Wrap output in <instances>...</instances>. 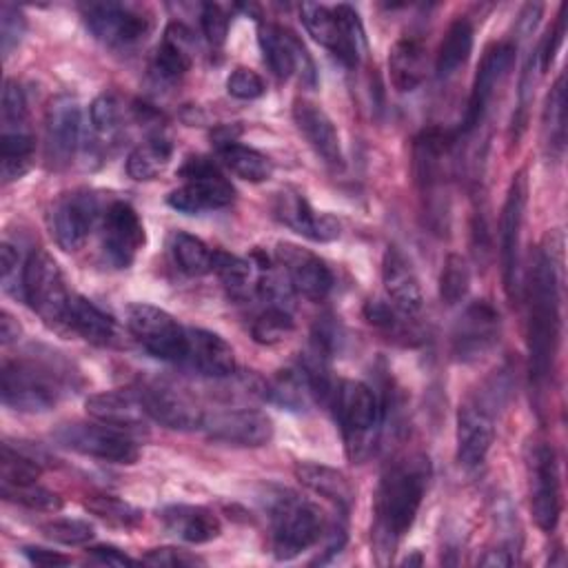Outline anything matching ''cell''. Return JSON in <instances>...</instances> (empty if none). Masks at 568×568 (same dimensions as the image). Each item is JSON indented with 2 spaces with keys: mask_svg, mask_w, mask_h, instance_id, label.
<instances>
[{
  "mask_svg": "<svg viewBox=\"0 0 568 568\" xmlns=\"http://www.w3.org/2000/svg\"><path fill=\"white\" fill-rule=\"evenodd\" d=\"M275 257L284 268L288 286L295 288L300 295L320 302L331 293L333 273L326 262L313 251L291 242H280L275 248Z\"/></svg>",
  "mask_w": 568,
  "mask_h": 568,
  "instance_id": "22",
  "label": "cell"
},
{
  "mask_svg": "<svg viewBox=\"0 0 568 568\" xmlns=\"http://www.w3.org/2000/svg\"><path fill=\"white\" fill-rule=\"evenodd\" d=\"M67 448L111 462V464H133L140 455V448L131 433L95 422V424H67L55 435Z\"/></svg>",
  "mask_w": 568,
  "mask_h": 568,
  "instance_id": "10",
  "label": "cell"
},
{
  "mask_svg": "<svg viewBox=\"0 0 568 568\" xmlns=\"http://www.w3.org/2000/svg\"><path fill=\"white\" fill-rule=\"evenodd\" d=\"M257 42L266 64L280 80H286L293 73H297L302 82L315 84L313 60L293 31L271 22H262L257 29Z\"/></svg>",
  "mask_w": 568,
  "mask_h": 568,
  "instance_id": "19",
  "label": "cell"
},
{
  "mask_svg": "<svg viewBox=\"0 0 568 568\" xmlns=\"http://www.w3.org/2000/svg\"><path fill=\"white\" fill-rule=\"evenodd\" d=\"M295 328L291 313L282 304H268L251 326V335L257 344H277Z\"/></svg>",
  "mask_w": 568,
  "mask_h": 568,
  "instance_id": "43",
  "label": "cell"
},
{
  "mask_svg": "<svg viewBox=\"0 0 568 568\" xmlns=\"http://www.w3.org/2000/svg\"><path fill=\"white\" fill-rule=\"evenodd\" d=\"M293 470H295L297 481L302 486H306L308 490H313L315 495H322L324 499L333 501L344 513L351 508V504H353V486L344 477V473H339L337 468H331V466H324V464H315V462H297Z\"/></svg>",
  "mask_w": 568,
  "mask_h": 568,
  "instance_id": "32",
  "label": "cell"
},
{
  "mask_svg": "<svg viewBox=\"0 0 568 568\" xmlns=\"http://www.w3.org/2000/svg\"><path fill=\"white\" fill-rule=\"evenodd\" d=\"M0 120H2V133L27 131V98L22 87L13 80L4 82Z\"/></svg>",
  "mask_w": 568,
  "mask_h": 568,
  "instance_id": "46",
  "label": "cell"
},
{
  "mask_svg": "<svg viewBox=\"0 0 568 568\" xmlns=\"http://www.w3.org/2000/svg\"><path fill=\"white\" fill-rule=\"evenodd\" d=\"M40 466L31 459L13 450L9 444H2L0 455V488L4 486H27L36 484L40 477Z\"/></svg>",
  "mask_w": 568,
  "mask_h": 568,
  "instance_id": "44",
  "label": "cell"
},
{
  "mask_svg": "<svg viewBox=\"0 0 568 568\" xmlns=\"http://www.w3.org/2000/svg\"><path fill=\"white\" fill-rule=\"evenodd\" d=\"M16 268H18V251L9 242H2V246H0V273H2L4 286L9 284V277Z\"/></svg>",
  "mask_w": 568,
  "mask_h": 568,
  "instance_id": "58",
  "label": "cell"
},
{
  "mask_svg": "<svg viewBox=\"0 0 568 568\" xmlns=\"http://www.w3.org/2000/svg\"><path fill=\"white\" fill-rule=\"evenodd\" d=\"M273 211L282 224L313 242H331L339 237V222L331 213H317L300 191H280Z\"/></svg>",
  "mask_w": 568,
  "mask_h": 568,
  "instance_id": "25",
  "label": "cell"
},
{
  "mask_svg": "<svg viewBox=\"0 0 568 568\" xmlns=\"http://www.w3.org/2000/svg\"><path fill=\"white\" fill-rule=\"evenodd\" d=\"M495 399L473 397L464 402L457 410V462L464 468L479 466L495 439Z\"/></svg>",
  "mask_w": 568,
  "mask_h": 568,
  "instance_id": "13",
  "label": "cell"
},
{
  "mask_svg": "<svg viewBox=\"0 0 568 568\" xmlns=\"http://www.w3.org/2000/svg\"><path fill=\"white\" fill-rule=\"evenodd\" d=\"M302 22L311 38L326 47L342 64H359L366 51V36L357 11L348 4H337L333 9L315 2H304L300 7Z\"/></svg>",
  "mask_w": 568,
  "mask_h": 568,
  "instance_id": "5",
  "label": "cell"
},
{
  "mask_svg": "<svg viewBox=\"0 0 568 568\" xmlns=\"http://www.w3.org/2000/svg\"><path fill=\"white\" fill-rule=\"evenodd\" d=\"M24 29H27V20H24L22 11L13 4H2V9H0V42H2L4 58H9L11 51L20 44Z\"/></svg>",
  "mask_w": 568,
  "mask_h": 568,
  "instance_id": "50",
  "label": "cell"
},
{
  "mask_svg": "<svg viewBox=\"0 0 568 568\" xmlns=\"http://www.w3.org/2000/svg\"><path fill=\"white\" fill-rule=\"evenodd\" d=\"M326 530L320 506L293 490H280L271 499V537L277 559H293L315 546Z\"/></svg>",
  "mask_w": 568,
  "mask_h": 568,
  "instance_id": "3",
  "label": "cell"
},
{
  "mask_svg": "<svg viewBox=\"0 0 568 568\" xmlns=\"http://www.w3.org/2000/svg\"><path fill=\"white\" fill-rule=\"evenodd\" d=\"M91 122L95 131L111 133L120 124V104L111 93H102L91 102Z\"/></svg>",
  "mask_w": 568,
  "mask_h": 568,
  "instance_id": "52",
  "label": "cell"
},
{
  "mask_svg": "<svg viewBox=\"0 0 568 568\" xmlns=\"http://www.w3.org/2000/svg\"><path fill=\"white\" fill-rule=\"evenodd\" d=\"M202 428L213 442L233 444V446H264L273 437V422L266 413L253 408L220 410L211 417H204Z\"/></svg>",
  "mask_w": 568,
  "mask_h": 568,
  "instance_id": "24",
  "label": "cell"
},
{
  "mask_svg": "<svg viewBox=\"0 0 568 568\" xmlns=\"http://www.w3.org/2000/svg\"><path fill=\"white\" fill-rule=\"evenodd\" d=\"M388 78L395 91L408 93L415 91L426 78V49L422 40L404 36L399 38L388 53Z\"/></svg>",
  "mask_w": 568,
  "mask_h": 568,
  "instance_id": "31",
  "label": "cell"
},
{
  "mask_svg": "<svg viewBox=\"0 0 568 568\" xmlns=\"http://www.w3.org/2000/svg\"><path fill=\"white\" fill-rule=\"evenodd\" d=\"M513 62H515V47L510 42H497L484 51V58L473 80V91L468 98L462 133H470L484 122V115L495 98V91L513 69Z\"/></svg>",
  "mask_w": 568,
  "mask_h": 568,
  "instance_id": "17",
  "label": "cell"
},
{
  "mask_svg": "<svg viewBox=\"0 0 568 568\" xmlns=\"http://www.w3.org/2000/svg\"><path fill=\"white\" fill-rule=\"evenodd\" d=\"M87 413L102 424L122 428L126 433H135L142 428L146 413L138 397V390H104L93 393L84 402Z\"/></svg>",
  "mask_w": 568,
  "mask_h": 568,
  "instance_id": "29",
  "label": "cell"
},
{
  "mask_svg": "<svg viewBox=\"0 0 568 568\" xmlns=\"http://www.w3.org/2000/svg\"><path fill=\"white\" fill-rule=\"evenodd\" d=\"M0 490H2L4 499L22 504L33 510H60V506H62V499L55 493L38 486V481L27 484V486H4Z\"/></svg>",
  "mask_w": 568,
  "mask_h": 568,
  "instance_id": "47",
  "label": "cell"
},
{
  "mask_svg": "<svg viewBox=\"0 0 568 568\" xmlns=\"http://www.w3.org/2000/svg\"><path fill=\"white\" fill-rule=\"evenodd\" d=\"M473 51V24L466 18H457L446 29L437 58H435V71L439 78H448L455 73L470 55Z\"/></svg>",
  "mask_w": 568,
  "mask_h": 568,
  "instance_id": "35",
  "label": "cell"
},
{
  "mask_svg": "<svg viewBox=\"0 0 568 568\" xmlns=\"http://www.w3.org/2000/svg\"><path fill=\"white\" fill-rule=\"evenodd\" d=\"M364 315L373 326H382V328H393L395 326V317H393L390 308L382 302H368L366 308H364Z\"/></svg>",
  "mask_w": 568,
  "mask_h": 568,
  "instance_id": "57",
  "label": "cell"
},
{
  "mask_svg": "<svg viewBox=\"0 0 568 568\" xmlns=\"http://www.w3.org/2000/svg\"><path fill=\"white\" fill-rule=\"evenodd\" d=\"M82 16L89 31L111 47H131L151 31V20L142 11L118 2L87 4Z\"/></svg>",
  "mask_w": 568,
  "mask_h": 568,
  "instance_id": "14",
  "label": "cell"
},
{
  "mask_svg": "<svg viewBox=\"0 0 568 568\" xmlns=\"http://www.w3.org/2000/svg\"><path fill=\"white\" fill-rule=\"evenodd\" d=\"M213 273L222 280L231 295H244L253 280V264L240 255H231L226 251H213Z\"/></svg>",
  "mask_w": 568,
  "mask_h": 568,
  "instance_id": "42",
  "label": "cell"
},
{
  "mask_svg": "<svg viewBox=\"0 0 568 568\" xmlns=\"http://www.w3.org/2000/svg\"><path fill=\"white\" fill-rule=\"evenodd\" d=\"M22 295L27 304L51 326L67 324L71 293L67 291L64 275L44 248H36L22 266Z\"/></svg>",
  "mask_w": 568,
  "mask_h": 568,
  "instance_id": "6",
  "label": "cell"
},
{
  "mask_svg": "<svg viewBox=\"0 0 568 568\" xmlns=\"http://www.w3.org/2000/svg\"><path fill=\"white\" fill-rule=\"evenodd\" d=\"M186 357L184 362L206 377H229L235 371V353L231 344L213 331L186 328Z\"/></svg>",
  "mask_w": 568,
  "mask_h": 568,
  "instance_id": "28",
  "label": "cell"
},
{
  "mask_svg": "<svg viewBox=\"0 0 568 568\" xmlns=\"http://www.w3.org/2000/svg\"><path fill=\"white\" fill-rule=\"evenodd\" d=\"M100 215L98 197L89 191H73L62 195L49 215L51 233L60 248L78 251L89 237Z\"/></svg>",
  "mask_w": 568,
  "mask_h": 568,
  "instance_id": "20",
  "label": "cell"
},
{
  "mask_svg": "<svg viewBox=\"0 0 568 568\" xmlns=\"http://www.w3.org/2000/svg\"><path fill=\"white\" fill-rule=\"evenodd\" d=\"M22 552L36 566H67V564H71V559L67 555L42 548V546H24Z\"/></svg>",
  "mask_w": 568,
  "mask_h": 568,
  "instance_id": "55",
  "label": "cell"
},
{
  "mask_svg": "<svg viewBox=\"0 0 568 568\" xmlns=\"http://www.w3.org/2000/svg\"><path fill=\"white\" fill-rule=\"evenodd\" d=\"M89 552L98 564H106V566H135L138 564L135 559H131L115 546H95V548H89Z\"/></svg>",
  "mask_w": 568,
  "mask_h": 568,
  "instance_id": "56",
  "label": "cell"
},
{
  "mask_svg": "<svg viewBox=\"0 0 568 568\" xmlns=\"http://www.w3.org/2000/svg\"><path fill=\"white\" fill-rule=\"evenodd\" d=\"M84 508L89 513H93L95 517L113 524V526H135L140 519H142V513L138 508H133L131 504L118 499V497H111V495H91L87 501H84Z\"/></svg>",
  "mask_w": 568,
  "mask_h": 568,
  "instance_id": "45",
  "label": "cell"
},
{
  "mask_svg": "<svg viewBox=\"0 0 568 568\" xmlns=\"http://www.w3.org/2000/svg\"><path fill=\"white\" fill-rule=\"evenodd\" d=\"M470 288V266L464 255L450 253L444 260L442 273H439V297L444 304L455 306L466 297Z\"/></svg>",
  "mask_w": 568,
  "mask_h": 568,
  "instance_id": "41",
  "label": "cell"
},
{
  "mask_svg": "<svg viewBox=\"0 0 568 568\" xmlns=\"http://www.w3.org/2000/svg\"><path fill=\"white\" fill-rule=\"evenodd\" d=\"M544 131H546V144L552 155H559L564 151L566 142V78L564 73L557 78L548 93L546 111H544Z\"/></svg>",
  "mask_w": 568,
  "mask_h": 568,
  "instance_id": "40",
  "label": "cell"
},
{
  "mask_svg": "<svg viewBox=\"0 0 568 568\" xmlns=\"http://www.w3.org/2000/svg\"><path fill=\"white\" fill-rule=\"evenodd\" d=\"M559 342V277L548 251L535 253L526 284V346L530 382L537 390L546 386L555 368Z\"/></svg>",
  "mask_w": 568,
  "mask_h": 568,
  "instance_id": "2",
  "label": "cell"
},
{
  "mask_svg": "<svg viewBox=\"0 0 568 568\" xmlns=\"http://www.w3.org/2000/svg\"><path fill=\"white\" fill-rule=\"evenodd\" d=\"M20 324L18 320L9 313V311H2L0 313V342L7 346L11 342H16L20 337Z\"/></svg>",
  "mask_w": 568,
  "mask_h": 568,
  "instance_id": "59",
  "label": "cell"
},
{
  "mask_svg": "<svg viewBox=\"0 0 568 568\" xmlns=\"http://www.w3.org/2000/svg\"><path fill=\"white\" fill-rule=\"evenodd\" d=\"M184 184L169 193L166 202L180 213H204L224 209L233 202V186L209 158L195 155L180 169Z\"/></svg>",
  "mask_w": 568,
  "mask_h": 568,
  "instance_id": "7",
  "label": "cell"
},
{
  "mask_svg": "<svg viewBox=\"0 0 568 568\" xmlns=\"http://www.w3.org/2000/svg\"><path fill=\"white\" fill-rule=\"evenodd\" d=\"M528 477H530V513L535 524L552 532L561 515V488L555 448L539 442L528 455Z\"/></svg>",
  "mask_w": 568,
  "mask_h": 568,
  "instance_id": "11",
  "label": "cell"
},
{
  "mask_svg": "<svg viewBox=\"0 0 568 568\" xmlns=\"http://www.w3.org/2000/svg\"><path fill=\"white\" fill-rule=\"evenodd\" d=\"M140 561L149 564V566H166V568H184V566L204 564L200 557H195L186 550H180V548H155V550H149Z\"/></svg>",
  "mask_w": 568,
  "mask_h": 568,
  "instance_id": "54",
  "label": "cell"
},
{
  "mask_svg": "<svg viewBox=\"0 0 568 568\" xmlns=\"http://www.w3.org/2000/svg\"><path fill=\"white\" fill-rule=\"evenodd\" d=\"M513 561H515V557L510 555V550H508V548L488 550V552L479 559V564H481V566H510Z\"/></svg>",
  "mask_w": 568,
  "mask_h": 568,
  "instance_id": "60",
  "label": "cell"
},
{
  "mask_svg": "<svg viewBox=\"0 0 568 568\" xmlns=\"http://www.w3.org/2000/svg\"><path fill=\"white\" fill-rule=\"evenodd\" d=\"M144 226L135 209L122 200L111 202L102 217V248L106 260L118 268H126L144 246Z\"/></svg>",
  "mask_w": 568,
  "mask_h": 568,
  "instance_id": "18",
  "label": "cell"
},
{
  "mask_svg": "<svg viewBox=\"0 0 568 568\" xmlns=\"http://www.w3.org/2000/svg\"><path fill=\"white\" fill-rule=\"evenodd\" d=\"M191 31L180 22H171L155 49V73L164 80L182 78L191 69Z\"/></svg>",
  "mask_w": 568,
  "mask_h": 568,
  "instance_id": "34",
  "label": "cell"
},
{
  "mask_svg": "<svg viewBox=\"0 0 568 568\" xmlns=\"http://www.w3.org/2000/svg\"><path fill=\"white\" fill-rule=\"evenodd\" d=\"M217 153L222 164L246 182H264L273 175V162L253 146L231 140L224 144H217Z\"/></svg>",
  "mask_w": 568,
  "mask_h": 568,
  "instance_id": "36",
  "label": "cell"
},
{
  "mask_svg": "<svg viewBox=\"0 0 568 568\" xmlns=\"http://www.w3.org/2000/svg\"><path fill=\"white\" fill-rule=\"evenodd\" d=\"M564 33H566V7H561V13L557 16V22L552 24V29H548L546 38L541 40L539 49L535 51V60L539 62L541 73L550 69V64L555 60V53H557V49L564 42Z\"/></svg>",
  "mask_w": 568,
  "mask_h": 568,
  "instance_id": "53",
  "label": "cell"
},
{
  "mask_svg": "<svg viewBox=\"0 0 568 568\" xmlns=\"http://www.w3.org/2000/svg\"><path fill=\"white\" fill-rule=\"evenodd\" d=\"M171 251L175 257V264L182 273L195 277V275H204L211 271L213 266V251L195 235L178 231L173 235L171 242Z\"/></svg>",
  "mask_w": 568,
  "mask_h": 568,
  "instance_id": "39",
  "label": "cell"
},
{
  "mask_svg": "<svg viewBox=\"0 0 568 568\" xmlns=\"http://www.w3.org/2000/svg\"><path fill=\"white\" fill-rule=\"evenodd\" d=\"M42 535L64 544V546H80L93 539V526L82 519H53L42 524Z\"/></svg>",
  "mask_w": 568,
  "mask_h": 568,
  "instance_id": "48",
  "label": "cell"
},
{
  "mask_svg": "<svg viewBox=\"0 0 568 568\" xmlns=\"http://www.w3.org/2000/svg\"><path fill=\"white\" fill-rule=\"evenodd\" d=\"M524 211H526V178H524V171H519L510 182V189L499 215L501 280L510 300L519 295V246H521Z\"/></svg>",
  "mask_w": 568,
  "mask_h": 568,
  "instance_id": "12",
  "label": "cell"
},
{
  "mask_svg": "<svg viewBox=\"0 0 568 568\" xmlns=\"http://www.w3.org/2000/svg\"><path fill=\"white\" fill-rule=\"evenodd\" d=\"M453 135L430 129L424 131L413 146V169L415 180L433 206V202L442 200V189L448 175V162H450V149H453Z\"/></svg>",
  "mask_w": 568,
  "mask_h": 568,
  "instance_id": "23",
  "label": "cell"
},
{
  "mask_svg": "<svg viewBox=\"0 0 568 568\" xmlns=\"http://www.w3.org/2000/svg\"><path fill=\"white\" fill-rule=\"evenodd\" d=\"M138 397L144 406L146 417L155 419L158 424L173 428V430H193L202 428L204 410L180 388L169 384H144L138 390Z\"/></svg>",
  "mask_w": 568,
  "mask_h": 568,
  "instance_id": "21",
  "label": "cell"
},
{
  "mask_svg": "<svg viewBox=\"0 0 568 568\" xmlns=\"http://www.w3.org/2000/svg\"><path fill=\"white\" fill-rule=\"evenodd\" d=\"M160 519L169 532L189 544H206L220 537L222 524L213 510L193 504H173L162 508Z\"/></svg>",
  "mask_w": 568,
  "mask_h": 568,
  "instance_id": "30",
  "label": "cell"
},
{
  "mask_svg": "<svg viewBox=\"0 0 568 568\" xmlns=\"http://www.w3.org/2000/svg\"><path fill=\"white\" fill-rule=\"evenodd\" d=\"M82 131L80 104L71 95H55L47 106L44 118V158L51 169L71 164Z\"/></svg>",
  "mask_w": 568,
  "mask_h": 568,
  "instance_id": "15",
  "label": "cell"
},
{
  "mask_svg": "<svg viewBox=\"0 0 568 568\" xmlns=\"http://www.w3.org/2000/svg\"><path fill=\"white\" fill-rule=\"evenodd\" d=\"M293 122L308 142V146L315 151V155L322 158V162H326L333 169L344 166L339 133L322 106H317L311 100H295Z\"/></svg>",
  "mask_w": 568,
  "mask_h": 568,
  "instance_id": "27",
  "label": "cell"
},
{
  "mask_svg": "<svg viewBox=\"0 0 568 568\" xmlns=\"http://www.w3.org/2000/svg\"><path fill=\"white\" fill-rule=\"evenodd\" d=\"M200 22H202V31L209 40L211 47H222L226 36H229V16L220 4L206 2L202 4V13H200Z\"/></svg>",
  "mask_w": 568,
  "mask_h": 568,
  "instance_id": "51",
  "label": "cell"
},
{
  "mask_svg": "<svg viewBox=\"0 0 568 568\" xmlns=\"http://www.w3.org/2000/svg\"><path fill=\"white\" fill-rule=\"evenodd\" d=\"M428 477L430 464L422 453L406 455L386 466L375 495L373 539L377 552L393 555V548L410 530L424 501Z\"/></svg>",
  "mask_w": 568,
  "mask_h": 568,
  "instance_id": "1",
  "label": "cell"
},
{
  "mask_svg": "<svg viewBox=\"0 0 568 568\" xmlns=\"http://www.w3.org/2000/svg\"><path fill=\"white\" fill-rule=\"evenodd\" d=\"M333 408L342 424L351 455H359L379 424V404L375 393L357 379H342L333 390Z\"/></svg>",
  "mask_w": 568,
  "mask_h": 568,
  "instance_id": "9",
  "label": "cell"
},
{
  "mask_svg": "<svg viewBox=\"0 0 568 568\" xmlns=\"http://www.w3.org/2000/svg\"><path fill=\"white\" fill-rule=\"evenodd\" d=\"M67 326L75 331L80 337H84L87 342L100 344V346L111 344L118 335L115 320L82 295H71Z\"/></svg>",
  "mask_w": 568,
  "mask_h": 568,
  "instance_id": "33",
  "label": "cell"
},
{
  "mask_svg": "<svg viewBox=\"0 0 568 568\" xmlns=\"http://www.w3.org/2000/svg\"><path fill=\"white\" fill-rule=\"evenodd\" d=\"M226 91H229V95H233L237 100H255V98L264 95L266 84H264L262 75L255 73L253 69L237 67L226 78Z\"/></svg>",
  "mask_w": 568,
  "mask_h": 568,
  "instance_id": "49",
  "label": "cell"
},
{
  "mask_svg": "<svg viewBox=\"0 0 568 568\" xmlns=\"http://www.w3.org/2000/svg\"><path fill=\"white\" fill-rule=\"evenodd\" d=\"M0 377L4 406L22 413H42L53 408L64 388L62 373L49 362L33 357L7 359Z\"/></svg>",
  "mask_w": 568,
  "mask_h": 568,
  "instance_id": "4",
  "label": "cell"
},
{
  "mask_svg": "<svg viewBox=\"0 0 568 568\" xmlns=\"http://www.w3.org/2000/svg\"><path fill=\"white\" fill-rule=\"evenodd\" d=\"M382 282L388 300L404 317H417L424 308V293L419 277L410 260L402 253L399 246L390 244L382 257Z\"/></svg>",
  "mask_w": 568,
  "mask_h": 568,
  "instance_id": "26",
  "label": "cell"
},
{
  "mask_svg": "<svg viewBox=\"0 0 568 568\" xmlns=\"http://www.w3.org/2000/svg\"><path fill=\"white\" fill-rule=\"evenodd\" d=\"M36 140L29 131H11L0 138V160H2V182L9 184L22 178L31 166Z\"/></svg>",
  "mask_w": 568,
  "mask_h": 568,
  "instance_id": "38",
  "label": "cell"
},
{
  "mask_svg": "<svg viewBox=\"0 0 568 568\" xmlns=\"http://www.w3.org/2000/svg\"><path fill=\"white\" fill-rule=\"evenodd\" d=\"M171 153H173V146L166 138L162 135L146 138L129 153L126 173L138 182L153 180L166 169V164L171 162Z\"/></svg>",
  "mask_w": 568,
  "mask_h": 568,
  "instance_id": "37",
  "label": "cell"
},
{
  "mask_svg": "<svg viewBox=\"0 0 568 568\" xmlns=\"http://www.w3.org/2000/svg\"><path fill=\"white\" fill-rule=\"evenodd\" d=\"M499 339V313L486 300L470 302L455 322L450 346L453 355L462 362L484 357Z\"/></svg>",
  "mask_w": 568,
  "mask_h": 568,
  "instance_id": "16",
  "label": "cell"
},
{
  "mask_svg": "<svg viewBox=\"0 0 568 568\" xmlns=\"http://www.w3.org/2000/svg\"><path fill=\"white\" fill-rule=\"evenodd\" d=\"M126 324L149 355L162 362H184L186 328L166 311L138 302L126 308Z\"/></svg>",
  "mask_w": 568,
  "mask_h": 568,
  "instance_id": "8",
  "label": "cell"
}]
</instances>
